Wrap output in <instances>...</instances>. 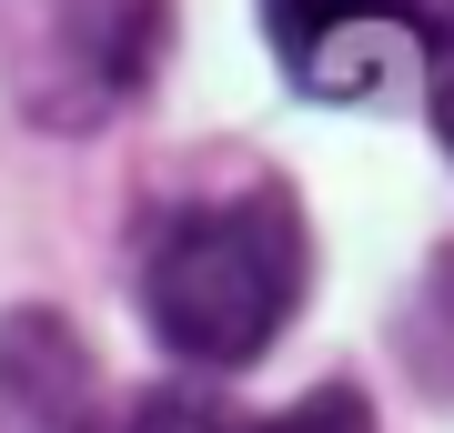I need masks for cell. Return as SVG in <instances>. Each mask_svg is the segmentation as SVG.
<instances>
[{"instance_id":"5","label":"cell","mask_w":454,"mask_h":433,"mask_svg":"<svg viewBox=\"0 0 454 433\" xmlns=\"http://www.w3.org/2000/svg\"><path fill=\"white\" fill-rule=\"evenodd\" d=\"M434 131H444V151H454V50L434 61Z\"/></svg>"},{"instance_id":"1","label":"cell","mask_w":454,"mask_h":433,"mask_svg":"<svg viewBox=\"0 0 454 433\" xmlns=\"http://www.w3.org/2000/svg\"><path fill=\"white\" fill-rule=\"evenodd\" d=\"M313 242L283 182H243L223 202H182L142 262V313L182 363H262L303 313Z\"/></svg>"},{"instance_id":"4","label":"cell","mask_w":454,"mask_h":433,"mask_svg":"<svg viewBox=\"0 0 454 433\" xmlns=\"http://www.w3.org/2000/svg\"><path fill=\"white\" fill-rule=\"evenodd\" d=\"M121 433H232L223 414H212V403H192V393H152L142 414H131Z\"/></svg>"},{"instance_id":"3","label":"cell","mask_w":454,"mask_h":433,"mask_svg":"<svg viewBox=\"0 0 454 433\" xmlns=\"http://www.w3.org/2000/svg\"><path fill=\"white\" fill-rule=\"evenodd\" d=\"M262 433H373V403H364L354 383H313L303 403H283Z\"/></svg>"},{"instance_id":"2","label":"cell","mask_w":454,"mask_h":433,"mask_svg":"<svg viewBox=\"0 0 454 433\" xmlns=\"http://www.w3.org/2000/svg\"><path fill=\"white\" fill-rule=\"evenodd\" d=\"M262 31L313 101H394L454 50V0H262Z\"/></svg>"}]
</instances>
